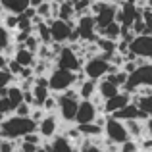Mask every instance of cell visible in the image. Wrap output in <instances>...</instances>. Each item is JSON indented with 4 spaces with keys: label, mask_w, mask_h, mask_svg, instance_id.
<instances>
[{
    "label": "cell",
    "mask_w": 152,
    "mask_h": 152,
    "mask_svg": "<svg viewBox=\"0 0 152 152\" xmlns=\"http://www.w3.org/2000/svg\"><path fill=\"white\" fill-rule=\"evenodd\" d=\"M141 15V8L135 2H125L118 4V14H115V21H119L121 25H133V21Z\"/></svg>",
    "instance_id": "cell-11"
},
{
    "label": "cell",
    "mask_w": 152,
    "mask_h": 152,
    "mask_svg": "<svg viewBox=\"0 0 152 152\" xmlns=\"http://www.w3.org/2000/svg\"><path fill=\"white\" fill-rule=\"evenodd\" d=\"M37 131L41 133L42 139L50 141V139L54 137V135H58V131H60V115L56 114V112H48V114L39 121Z\"/></svg>",
    "instance_id": "cell-10"
},
{
    "label": "cell",
    "mask_w": 152,
    "mask_h": 152,
    "mask_svg": "<svg viewBox=\"0 0 152 152\" xmlns=\"http://www.w3.org/2000/svg\"><path fill=\"white\" fill-rule=\"evenodd\" d=\"M79 131H81L85 137H93V139H100L104 137V127L98 125L96 121H89V123H77Z\"/></svg>",
    "instance_id": "cell-19"
},
{
    "label": "cell",
    "mask_w": 152,
    "mask_h": 152,
    "mask_svg": "<svg viewBox=\"0 0 152 152\" xmlns=\"http://www.w3.org/2000/svg\"><path fill=\"white\" fill-rule=\"evenodd\" d=\"M114 69H118L115 66H112L110 64V60L108 58H104L102 54H96V56H93V58H87L85 60V64H83V71L87 73V77H91V79H102V77H106L110 71H114Z\"/></svg>",
    "instance_id": "cell-5"
},
{
    "label": "cell",
    "mask_w": 152,
    "mask_h": 152,
    "mask_svg": "<svg viewBox=\"0 0 152 152\" xmlns=\"http://www.w3.org/2000/svg\"><path fill=\"white\" fill-rule=\"evenodd\" d=\"M75 27L79 29L81 41L94 42L98 39V33H96V18H94V14H83V15H79L77 21H75Z\"/></svg>",
    "instance_id": "cell-8"
},
{
    "label": "cell",
    "mask_w": 152,
    "mask_h": 152,
    "mask_svg": "<svg viewBox=\"0 0 152 152\" xmlns=\"http://www.w3.org/2000/svg\"><path fill=\"white\" fill-rule=\"evenodd\" d=\"M8 69H10L12 73H14L15 77H18V75L21 73L23 66H21V64H19V62H18V60H15V58H10V62H8Z\"/></svg>",
    "instance_id": "cell-31"
},
{
    "label": "cell",
    "mask_w": 152,
    "mask_h": 152,
    "mask_svg": "<svg viewBox=\"0 0 152 152\" xmlns=\"http://www.w3.org/2000/svg\"><path fill=\"white\" fill-rule=\"evenodd\" d=\"M41 2H45V0H31V4H33V6H39Z\"/></svg>",
    "instance_id": "cell-34"
},
{
    "label": "cell",
    "mask_w": 152,
    "mask_h": 152,
    "mask_svg": "<svg viewBox=\"0 0 152 152\" xmlns=\"http://www.w3.org/2000/svg\"><path fill=\"white\" fill-rule=\"evenodd\" d=\"M37 8V15H41L45 21H48V19L54 18V12H52V0H45V2H41Z\"/></svg>",
    "instance_id": "cell-25"
},
{
    "label": "cell",
    "mask_w": 152,
    "mask_h": 152,
    "mask_svg": "<svg viewBox=\"0 0 152 152\" xmlns=\"http://www.w3.org/2000/svg\"><path fill=\"white\" fill-rule=\"evenodd\" d=\"M104 137L110 139L115 145H123L127 139H131V135H129V131H127L125 121L114 118V115H108L106 123H104Z\"/></svg>",
    "instance_id": "cell-6"
},
{
    "label": "cell",
    "mask_w": 152,
    "mask_h": 152,
    "mask_svg": "<svg viewBox=\"0 0 152 152\" xmlns=\"http://www.w3.org/2000/svg\"><path fill=\"white\" fill-rule=\"evenodd\" d=\"M85 60L87 58H83V56L79 54L73 46L67 45V46H62L60 54L56 56V66L66 67V69H71V71H79V69H83Z\"/></svg>",
    "instance_id": "cell-7"
},
{
    "label": "cell",
    "mask_w": 152,
    "mask_h": 152,
    "mask_svg": "<svg viewBox=\"0 0 152 152\" xmlns=\"http://www.w3.org/2000/svg\"><path fill=\"white\" fill-rule=\"evenodd\" d=\"M145 129H146V137H152V115L145 119Z\"/></svg>",
    "instance_id": "cell-32"
},
{
    "label": "cell",
    "mask_w": 152,
    "mask_h": 152,
    "mask_svg": "<svg viewBox=\"0 0 152 152\" xmlns=\"http://www.w3.org/2000/svg\"><path fill=\"white\" fill-rule=\"evenodd\" d=\"M39 123L31 115H18L10 114L0 121V137L4 139H21L31 131H37Z\"/></svg>",
    "instance_id": "cell-1"
},
{
    "label": "cell",
    "mask_w": 152,
    "mask_h": 152,
    "mask_svg": "<svg viewBox=\"0 0 152 152\" xmlns=\"http://www.w3.org/2000/svg\"><path fill=\"white\" fill-rule=\"evenodd\" d=\"M139 87H152V62L150 60L139 64L137 69L133 73H129V79H127V83L121 89L131 93V94H135Z\"/></svg>",
    "instance_id": "cell-4"
},
{
    "label": "cell",
    "mask_w": 152,
    "mask_h": 152,
    "mask_svg": "<svg viewBox=\"0 0 152 152\" xmlns=\"http://www.w3.org/2000/svg\"><path fill=\"white\" fill-rule=\"evenodd\" d=\"M146 6H150V8H152V0H146Z\"/></svg>",
    "instance_id": "cell-36"
},
{
    "label": "cell",
    "mask_w": 152,
    "mask_h": 152,
    "mask_svg": "<svg viewBox=\"0 0 152 152\" xmlns=\"http://www.w3.org/2000/svg\"><path fill=\"white\" fill-rule=\"evenodd\" d=\"M108 2H114V4H121V2H125V0H108Z\"/></svg>",
    "instance_id": "cell-35"
},
{
    "label": "cell",
    "mask_w": 152,
    "mask_h": 152,
    "mask_svg": "<svg viewBox=\"0 0 152 152\" xmlns=\"http://www.w3.org/2000/svg\"><path fill=\"white\" fill-rule=\"evenodd\" d=\"M131 100H133V94L127 93V91H119L118 94H114V96L106 98L104 100V114H114V112L121 110L123 106H127Z\"/></svg>",
    "instance_id": "cell-13"
},
{
    "label": "cell",
    "mask_w": 152,
    "mask_h": 152,
    "mask_svg": "<svg viewBox=\"0 0 152 152\" xmlns=\"http://www.w3.org/2000/svg\"><path fill=\"white\" fill-rule=\"evenodd\" d=\"M0 6L12 14H21L31 6V0H0Z\"/></svg>",
    "instance_id": "cell-20"
},
{
    "label": "cell",
    "mask_w": 152,
    "mask_h": 152,
    "mask_svg": "<svg viewBox=\"0 0 152 152\" xmlns=\"http://www.w3.org/2000/svg\"><path fill=\"white\" fill-rule=\"evenodd\" d=\"M119 93V87L115 85V83H112L108 77H102V79H98V94L106 100V98H110V96H114V94H118Z\"/></svg>",
    "instance_id": "cell-21"
},
{
    "label": "cell",
    "mask_w": 152,
    "mask_h": 152,
    "mask_svg": "<svg viewBox=\"0 0 152 152\" xmlns=\"http://www.w3.org/2000/svg\"><path fill=\"white\" fill-rule=\"evenodd\" d=\"M96 115H98V106H96V104H94L93 100H85V98H81L77 115H75V123L94 121V119H96Z\"/></svg>",
    "instance_id": "cell-14"
},
{
    "label": "cell",
    "mask_w": 152,
    "mask_h": 152,
    "mask_svg": "<svg viewBox=\"0 0 152 152\" xmlns=\"http://www.w3.org/2000/svg\"><path fill=\"white\" fill-rule=\"evenodd\" d=\"M125 125H127V131H129L131 139L141 141V139L146 137V129H145V121L142 119H127Z\"/></svg>",
    "instance_id": "cell-18"
},
{
    "label": "cell",
    "mask_w": 152,
    "mask_h": 152,
    "mask_svg": "<svg viewBox=\"0 0 152 152\" xmlns=\"http://www.w3.org/2000/svg\"><path fill=\"white\" fill-rule=\"evenodd\" d=\"M0 112L6 115L14 114L15 112V104L10 100V96H0Z\"/></svg>",
    "instance_id": "cell-27"
},
{
    "label": "cell",
    "mask_w": 152,
    "mask_h": 152,
    "mask_svg": "<svg viewBox=\"0 0 152 152\" xmlns=\"http://www.w3.org/2000/svg\"><path fill=\"white\" fill-rule=\"evenodd\" d=\"M42 108L46 112H58V94H50L42 104Z\"/></svg>",
    "instance_id": "cell-28"
},
{
    "label": "cell",
    "mask_w": 152,
    "mask_h": 152,
    "mask_svg": "<svg viewBox=\"0 0 152 152\" xmlns=\"http://www.w3.org/2000/svg\"><path fill=\"white\" fill-rule=\"evenodd\" d=\"M91 2H94V0H91Z\"/></svg>",
    "instance_id": "cell-37"
},
{
    "label": "cell",
    "mask_w": 152,
    "mask_h": 152,
    "mask_svg": "<svg viewBox=\"0 0 152 152\" xmlns=\"http://www.w3.org/2000/svg\"><path fill=\"white\" fill-rule=\"evenodd\" d=\"M50 25V33H52V41H56V42H67L69 41V35H71V29H73V23H69V21H66V19H62V18H52L46 21Z\"/></svg>",
    "instance_id": "cell-9"
},
{
    "label": "cell",
    "mask_w": 152,
    "mask_h": 152,
    "mask_svg": "<svg viewBox=\"0 0 152 152\" xmlns=\"http://www.w3.org/2000/svg\"><path fill=\"white\" fill-rule=\"evenodd\" d=\"M12 58H15V60H18V62L21 64L23 67H33L35 64H37L39 56H37V52L29 50L27 46H23V45H18V50H15V54L12 56Z\"/></svg>",
    "instance_id": "cell-16"
},
{
    "label": "cell",
    "mask_w": 152,
    "mask_h": 152,
    "mask_svg": "<svg viewBox=\"0 0 152 152\" xmlns=\"http://www.w3.org/2000/svg\"><path fill=\"white\" fill-rule=\"evenodd\" d=\"M133 100L139 104V108H141L142 112H146L148 115H152V93H148V94H139V93H135L133 94Z\"/></svg>",
    "instance_id": "cell-23"
},
{
    "label": "cell",
    "mask_w": 152,
    "mask_h": 152,
    "mask_svg": "<svg viewBox=\"0 0 152 152\" xmlns=\"http://www.w3.org/2000/svg\"><path fill=\"white\" fill-rule=\"evenodd\" d=\"M131 29H133L137 35H145V33H146V23H145V19H142V14H141V15H139V18L133 21Z\"/></svg>",
    "instance_id": "cell-29"
},
{
    "label": "cell",
    "mask_w": 152,
    "mask_h": 152,
    "mask_svg": "<svg viewBox=\"0 0 152 152\" xmlns=\"http://www.w3.org/2000/svg\"><path fill=\"white\" fill-rule=\"evenodd\" d=\"M12 42H14V31L8 29V27L0 21V52H4Z\"/></svg>",
    "instance_id": "cell-24"
},
{
    "label": "cell",
    "mask_w": 152,
    "mask_h": 152,
    "mask_svg": "<svg viewBox=\"0 0 152 152\" xmlns=\"http://www.w3.org/2000/svg\"><path fill=\"white\" fill-rule=\"evenodd\" d=\"M131 50L137 54V58H145L152 62V35L150 33L137 35L131 41Z\"/></svg>",
    "instance_id": "cell-12"
},
{
    "label": "cell",
    "mask_w": 152,
    "mask_h": 152,
    "mask_svg": "<svg viewBox=\"0 0 152 152\" xmlns=\"http://www.w3.org/2000/svg\"><path fill=\"white\" fill-rule=\"evenodd\" d=\"M75 83H77V71L54 66V69L48 73V87H50L52 93H56V94L75 87Z\"/></svg>",
    "instance_id": "cell-3"
},
{
    "label": "cell",
    "mask_w": 152,
    "mask_h": 152,
    "mask_svg": "<svg viewBox=\"0 0 152 152\" xmlns=\"http://www.w3.org/2000/svg\"><path fill=\"white\" fill-rule=\"evenodd\" d=\"M23 93H25V91L19 87V83H18V85H14V83H12V85L8 87V96H10V100L14 102L15 106L23 102Z\"/></svg>",
    "instance_id": "cell-26"
},
{
    "label": "cell",
    "mask_w": 152,
    "mask_h": 152,
    "mask_svg": "<svg viewBox=\"0 0 152 152\" xmlns=\"http://www.w3.org/2000/svg\"><path fill=\"white\" fill-rule=\"evenodd\" d=\"M98 35H102V37H108V39H114V41H119V37H121V23L119 21H110L108 25L100 27V29H96Z\"/></svg>",
    "instance_id": "cell-22"
},
{
    "label": "cell",
    "mask_w": 152,
    "mask_h": 152,
    "mask_svg": "<svg viewBox=\"0 0 152 152\" xmlns=\"http://www.w3.org/2000/svg\"><path fill=\"white\" fill-rule=\"evenodd\" d=\"M31 112H33V106H31L29 102H21V104L15 106L14 114H18V115H31Z\"/></svg>",
    "instance_id": "cell-30"
},
{
    "label": "cell",
    "mask_w": 152,
    "mask_h": 152,
    "mask_svg": "<svg viewBox=\"0 0 152 152\" xmlns=\"http://www.w3.org/2000/svg\"><path fill=\"white\" fill-rule=\"evenodd\" d=\"M77 91H79V94H81V98H85V100H91V98H93L94 94L98 93V81H96V79L87 77L85 81H83L81 85L77 87Z\"/></svg>",
    "instance_id": "cell-17"
},
{
    "label": "cell",
    "mask_w": 152,
    "mask_h": 152,
    "mask_svg": "<svg viewBox=\"0 0 152 152\" xmlns=\"http://www.w3.org/2000/svg\"><path fill=\"white\" fill-rule=\"evenodd\" d=\"M79 102H81V94L77 89H67L58 94V115L66 123H75V115L79 110Z\"/></svg>",
    "instance_id": "cell-2"
},
{
    "label": "cell",
    "mask_w": 152,
    "mask_h": 152,
    "mask_svg": "<svg viewBox=\"0 0 152 152\" xmlns=\"http://www.w3.org/2000/svg\"><path fill=\"white\" fill-rule=\"evenodd\" d=\"M8 62H10V56H6L4 52H0V69H2V67H8Z\"/></svg>",
    "instance_id": "cell-33"
},
{
    "label": "cell",
    "mask_w": 152,
    "mask_h": 152,
    "mask_svg": "<svg viewBox=\"0 0 152 152\" xmlns=\"http://www.w3.org/2000/svg\"><path fill=\"white\" fill-rule=\"evenodd\" d=\"M115 14H118V4L114 2H106L100 10L94 14V18H96V29H100V27L108 25L110 21H115Z\"/></svg>",
    "instance_id": "cell-15"
}]
</instances>
